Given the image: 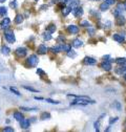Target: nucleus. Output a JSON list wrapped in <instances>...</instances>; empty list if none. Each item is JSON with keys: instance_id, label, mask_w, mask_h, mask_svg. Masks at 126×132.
<instances>
[{"instance_id": "nucleus-15", "label": "nucleus", "mask_w": 126, "mask_h": 132, "mask_svg": "<svg viewBox=\"0 0 126 132\" xmlns=\"http://www.w3.org/2000/svg\"><path fill=\"white\" fill-rule=\"evenodd\" d=\"M108 6H109V4H107L106 2H103L102 4H100V11H101V12L107 11V9H108Z\"/></svg>"}, {"instance_id": "nucleus-2", "label": "nucleus", "mask_w": 126, "mask_h": 132, "mask_svg": "<svg viewBox=\"0 0 126 132\" xmlns=\"http://www.w3.org/2000/svg\"><path fill=\"white\" fill-rule=\"evenodd\" d=\"M4 37H5L6 41H8V43H11V44H13L16 41L15 35H14V33H13L12 30H5L4 31Z\"/></svg>"}, {"instance_id": "nucleus-33", "label": "nucleus", "mask_w": 126, "mask_h": 132, "mask_svg": "<svg viewBox=\"0 0 126 132\" xmlns=\"http://www.w3.org/2000/svg\"><path fill=\"white\" fill-rule=\"evenodd\" d=\"M94 129H96L97 131H99V130H100V122H99V121H98V122H94Z\"/></svg>"}, {"instance_id": "nucleus-23", "label": "nucleus", "mask_w": 126, "mask_h": 132, "mask_svg": "<svg viewBox=\"0 0 126 132\" xmlns=\"http://www.w3.org/2000/svg\"><path fill=\"white\" fill-rule=\"evenodd\" d=\"M121 11H122V9H120L119 7L115 8V9H113V12H112L113 16H115V17H118V16H120V15H121Z\"/></svg>"}, {"instance_id": "nucleus-38", "label": "nucleus", "mask_w": 126, "mask_h": 132, "mask_svg": "<svg viewBox=\"0 0 126 132\" xmlns=\"http://www.w3.org/2000/svg\"><path fill=\"white\" fill-rule=\"evenodd\" d=\"M104 2H106L107 4H109V5H111L113 4V3L116 2V0H104Z\"/></svg>"}, {"instance_id": "nucleus-37", "label": "nucleus", "mask_w": 126, "mask_h": 132, "mask_svg": "<svg viewBox=\"0 0 126 132\" xmlns=\"http://www.w3.org/2000/svg\"><path fill=\"white\" fill-rule=\"evenodd\" d=\"M9 5H11L12 7L16 8V7H17V1H16V0H14V1H12L11 3H9Z\"/></svg>"}, {"instance_id": "nucleus-41", "label": "nucleus", "mask_w": 126, "mask_h": 132, "mask_svg": "<svg viewBox=\"0 0 126 132\" xmlns=\"http://www.w3.org/2000/svg\"><path fill=\"white\" fill-rule=\"evenodd\" d=\"M58 41H62V42H64V41H65V38L63 37V36H59Z\"/></svg>"}, {"instance_id": "nucleus-20", "label": "nucleus", "mask_w": 126, "mask_h": 132, "mask_svg": "<svg viewBox=\"0 0 126 132\" xmlns=\"http://www.w3.org/2000/svg\"><path fill=\"white\" fill-rule=\"evenodd\" d=\"M43 39L45 40V41H49V40H52V35H50L49 31H46V33H44V34H43Z\"/></svg>"}, {"instance_id": "nucleus-49", "label": "nucleus", "mask_w": 126, "mask_h": 132, "mask_svg": "<svg viewBox=\"0 0 126 132\" xmlns=\"http://www.w3.org/2000/svg\"><path fill=\"white\" fill-rule=\"evenodd\" d=\"M5 1V0H0V2H4Z\"/></svg>"}, {"instance_id": "nucleus-43", "label": "nucleus", "mask_w": 126, "mask_h": 132, "mask_svg": "<svg viewBox=\"0 0 126 132\" xmlns=\"http://www.w3.org/2000/svg\"><path fill=\"white\" fill-rule=\"evenodd\" d=\"M71 1V0H61V2H63V3H68Z\"/></svg>"}, {"instance_id": "nucleus-30", "label": "nucleus", "mask_w": 126, "mask_h": 132, "mask_svg": "<svg viewBox=\"0 0 126 132\" xmlns=\"http://www.w3.org/2000/svg\"><path fill=\"white\" fill-rule=\"evenodd\" d=\"M89 22H88L87 20H84L81 22V26H84V27H89Z\"/></svg>"}, {"instance_id": "nucleus-40", "label": "nucleus", "mask_w": 126, "mask_h": 132, "mask_svg": "<svg viewBox=\"0 0 126 132\" xmlns=\"http://www.w3.org/2000/svg\"><path fill=\"white\" fill-rule=\"evenodd\" d=\"M37 73H38V74H40V75H44V71L42 70V69L38 68V69H37Z\"/></svg>"}, {"instance_id": "nucleus-34", "label": "nucleus", "mask_w": 126, "mask_h": 132, "mask_svg": "<svg viewBox=\"0 0 126 132\" xmlns=\"http://www.w3.org/2000/svg\"><path fill=\"white\" fill-rule=\"evenodd\" d=\"M113 106H115L118 110H121V109H122V106H121V104H120V102H115Z\"/></svg>"}, {"instance_id": "nucleus-29", "label": "nucleus", "mask_w": 126, "mask_h": 132, "mask_svg": "<svg viewBox=\"0 0 126 132\" xmlns=\"http://www.w3.org/2000/svg\"><path fill=\"white\" fill-rule=\"evenodd\" d=\"M21 109L24 111H36V110H38L37 108H28V107H21Z\"/></svg>"}, {"instance_id": "nucleus-44", "label": "nucleus", "mask_w": 126, "mask_h": 132, "mask_svg": "<svg viewBox=\"0 0 126 132\" xmlns=\"http://www.w3.org/2000/svg\"><path fill=\"white\" fill-rule=\"evenodd\" d=\"M35 100H39V101H43L44 99H43V97H38V96H35Z\"/></svg>"}, {"instance_id": "nucleus-42", "label": "nucleus", "mask_w": 126, "mask_h": 132, "mask_svg": "<svg viewBox=\"0 0 126 132\" xmlns=\"http://www.w3.org/2000/svg\"><path fill=\"white\" fill-rule=\"evenodd\" d=\"M88 33L90 34V36H93V35L94 34V29H91V28H89V29H88Z\"/></svg>"}, {"instance_id": "nucleus-13", "label": "nucleus", "mask_w": 126, "mask_h": 132, "mask_svg": "<svg viewBox=\"0 0 126 132\" xmlns=\"http://www.w3.org/2000/svg\"><path fill=\"white\" fill-rule=\"evenodd\" d=\"M38 52L41 53V55H44V53L47 52V47L44 45V44H41V45L38 47Z\"/></svg>"}, {"instance_id": "nucleus-16", "label": "nucleus", "mask_w": 126, "mask_h": 132, "mask_svg": "<svg viewBox=\"0 0 126 132\" xmlns=\"http://www.w3.org/2000/svg\"><path fill=\"white\" fill-rule=\"evenodd\" d=\"M52 51L53 52H60V51H62V45H56V46L52 47Z\"/></svg>"}, {"instance_id": "nucleus-19", "label": "nucleus", "mask_w": 126, "mask_h": 132, "mask_svg": "<svg viewBox=\"0 0 126 132\" xmlns=\"http://www.w3.org/2000/svg\"><path fill=\"white\" fill-rule=\"evenodd\" d=\"M22 21H23V16L20 15V14L16 16V18H15V22H16V23H17V24H20Z\"/></svg>"}, {"instance_id": "nucleus-26", "label": "nucleus", "mask_w": 126, "mask_h": 132, "mask_svg": "<svg viewBox=\"0 0 126 132\" xmlns=\"http://www.w3.org/2000/svg\"><path fill=\"white\" fill-rule=\"evenodd\" d=\"M67 55H68L69 58H76V56H77V53L75 52V50L71 49V50H69V51H67Z\"/></svg>"}, {"instance_id": "nucleus-36", "label": "nucleus", "mask_w": 126, "mask_h": 132, "mask_svg": "<svg viewBox=\"0 0 126 132\" xmlns=\"http://www.w3.org/2000/svg\"><path fill=\"white\" fill-rule=\"evenodd\" d=\"M118 121V117H111L109 119V125H112V124H115V123Z\"/></svg>"}, {"instance_id": "nucleus-17", "label": "nucleus", "mask_w": 126, "mask_h": 132, "mask_svg": "<svg viewBox=\"0 0 126 132\" xmlns=\"http://www.w3.org/2000/svg\"><path fill=\"white\" fill-rule=\"evenodd\" d=\"M14 118L17 119V121H21L23 118V115H22L21 112H14Z\"/></svg>"}, {"instance_id": "nucleus-32", "label": "nucleus", "mask_w": 126, "mask_h": 132, "mask_svg": "<svg viewBox=\"0 0 126 132\" xmlns=\"http://www.w3.org/2000/svg\"><path fill=\"white\" fill-rule=\"evenodd\" d=\"M9 89H11L12 92H13V93H15L16 95H20V92H19V91H18L17 89H16V88H14V87H11V88H9Z\"/></svg>"}, {"instance_id": "nucleus-11", "label": "nucleus", "mask_w": 126, "mask_h": 132, "mask_svg": "<svg viewBox=\"0 0 126 132\" xmlns=\"http://www.w3.org/2000/svg\"><path fill=\"white\" fill-rule=\"evenodd\" d=\"M125 22H126V19L124 16H118L117 17V24L119 25V26H122V25H124L125 24Z\"/></svg>"}, {"instance_id": "nucleus-9", "label": "nucleus", "mask_w": 126, "mask_h": 132, "mask_svg": "<svg viewBox=\"0 0 126 132\" xmlns=\"http://www.w3.org/2000/svg\"><path fill=\"white\" fill-rule=\"evenodd\" d=\"M97 63V60L91 58V57H86V58H84V64L86 65H94Z\"/></svg>"}, {"instance_id": "nucleus-25", "label": "nucleus", "mask_w": 126, "mask_h": 132, "mask_svg": "<svg viewBox=\"0 0 126 132\" xmlns=\"http://www.w3.org/2000/svg\"><path fill=\"white\" fill-rule=\"evenodd\" d=\"M55 30H56V26H55V25H54V24H49L48 26H47V31H49L50 34L54 33V31H55Z\"/></svg>"}, {"instance_id": "nucleus-5", "label": "nucleus", "mask_w": 126, "mask_h": 132, "mask_svg": "<svg viewBox=\"0 0 126 132\" xmlns=\"http://www.w3.org/2000/svg\"><path fill=\"white\" fill-rule=\"evenodd\" d=\"M27 53V49L24 48V47H18L17 49H16V55L18 57H20V58H23V57L26 56Z\"/></svg>"}, {"instance_id": "nucleus-7", "label": "nucleus", "mask_w": 126, "mask_h": 132, "mask_svg": "<svg viewBox=\"0 0 126 132\" xmlns=\"http://www.w3.org/2000/svg\"><path fill=\"white\" fill-rule=\"evenodd\" d=\"M30 126H31L30 119H27V118H22L21 121H20V127H21V128L28 129V128H30Z\"/></svg>"}, {"instance_id": "nucleus-8", "label": "nucleus", "mask_w": 126, "mask_h": 132, "mask_svg": "<svg viewBox=\"0 0 126 132\" xmlns=\"http://www.w3.org/2000/svg\"><path fill=\"white\" fill-rule=\"evenodd\" d=\"M112 39L115 41H117V42H119V43H123L125 41V37L122 36V35H119V34H113Z\"/></svg>"}, {"instance_id": "nucleus-47", "label": "nucleus", "mask_w": 126, "mask_h": 132, "mask_svg": "<svg viewBox=\"0 0 126 132\" xmlns=\"http://www.w3.org/2000/svg\"><path fill=\"white\" fill-rule=\"evenodd\" d=\"M124 9H125V11H126V2L124 3Z\"/></svg>"}, {"instance_id": "nucleus-3", "label": "nucleus", "mask_w": 126, "mask_h": 132, "mask_svg": "<svg viewBox=\"0 0 126 132\" xmlns=\"http://www.w3.org/2000/svg\"><path fill=\"white\" fill-rule=\"evenodd\" d=\"M9 26H11V19L6 17V18L3 19L2 22L0 23V29L6 30V29H8V28H9Z\"/></svg>"}, {"instance_id": "nucleus-28", "label": "nucleus", "mask_w": 126, "mask_h": 132, "mask_svg": "<svg viewBox=\"0 0 126 132\" xmlns=\"http://www.w3.org/2000/svg\"><path fill=\"white\" fill-rule=\"evenodd\" d=\"M6 7L5 6H1V7H0V16H4L5 14H6Z\"/></svg>"}, {"instance_id": "nucleus-10", "label": "nucleus", "mask_w": 126, "mask_h": 132, "mask_svg": "<svg viewBox=\"0 0 126 132\" xmlns=\"http://www.w3.org/2000/svg\"><path fill=\"white\" fill-rule=\"evenodd\" d=\"M67 30H68V33H71V34H78L79 27L75 24H71V25H68L67 26Z\"/></svg>"}, {"instance_id": "nucleus-27", "label": "nucleus", "mask_w": 126, "mask_h": 132, "mask_svg": "<svg viewBox=\"0 0 126 132\" xmlns=\"http://www.w3.org/2000/svg\"><path fill=\"white\" fill-rule=\"evenodd\" d=\"M71 49V45H67V44H66V45H62V51H69V50Z\"/></svg>"}, {"instance_id": "nucleus-18", "label": "nucleus", "mask_w": 126, "mask_h": 132, "mask_svg": "<svg viewBox=\"0 0 126 132\" xmlns=\"http://www.w3.org/2000/svg\"><path fill=\"white\" fill-rule=\"evenodd\" d=\"M116 63L118 65H124L126 63V59L125 58H118V59H116Z\"/></svg>"}, {"instance_id": "nucleus-35", "label": "nucleus", "mask_w": 126, "mask_h": 132, "mask_svg": "<svg viewBox=\"0 0 126 132\" xmlns=\"http://www.w3.org/2000/svg\"><path fill=\"white\" fill-rule=\"evenodd\" d=\"M45 101H46V102H48V103H50V104H59L60 103V102H58V101H54L52 99H46Z\"/></svg>"}, {"instance_id": "nucleus-50", "label": "nucleus", "mask_w": 126, "mask_h": 132, "mask_svg": "<svg viewBox=\"0 0 126 132\" xmlns=\"http://www.w3.org/2000/svg\"><path fill=\"white\" fill-rule=\"evenodd\" d=\"M35 1H38V0H35Z\"/></svg>"}, {"instance_id": "nucleus-46", "label": "nucleus", "mask_w": 126, "mask_h": 132, "mask_svg": "<svg viewBox=\"0 0 126 132\" xmlns=\"http://www.w3.org/2000/svg\"><path fill=\"white\" fill-rule=\"evenodd\" d=\"M57 1H61V0H52L53 3H54V2H57Z\"/></svg>"}, {"instance_id": "nucleus-4", "label": "nucleus", "mask_w": 126, "mask_h": 132, "mask_svg": "<svg viewBox=\"0 0 126 132\" xmlns=\"http://www.w3.org/2000/svg\"><path fill=\"white\" fill-rule=\"evenodd\" d=\"M71 13H72V15H74L75 17H77V18L81 17V16L83 15V8L80 7V6H77V7L71 9Z\"/></svg>"}, {"instance_id": "nucleus-39", "label": "nucleus", "mask_w": 126, "mask_h": 132, "mask_svg": "<svg viewBox=\"0 0 126 132\" xmlns=\"http://www.w3.org/2000/svg\"><path fill=\"white\" fill-rule=\"evenodd\" d=\"M3 131H5V132H13V131H14V129L11 128V127H6V128H4V130H3Z\"/></svg>"}, {"instance_id": "nucleus-21", "label": "nucleus", "mask_w": 126, "mask_h": 132, "mask_svg": "<svg viewBox=\"0 0 126 132\" xmlns=\"http://www.w3.org/2000/svg\"><path fill=\"white\" fill-rule=\"evenodd\" d=\"M1 51H2V53H3L4 56H8V55H9V51H11V49H9L8 46H3L2 48H1Z\"/></svg>"}, {"instance_id": "nucleus-45", "label": "nucleus", "mask_w": 126, "mask_h": 132, "mask_svg": "<svg viewBox=\"0 0 126 132\" xmlns=\"http://www.w3.org/2000/svg\"><path fill=\"white\" fill-rule=\"evenodd\" d=\"M123 68H124V70H125V73H126V63L124 65H123Z\"/></svg>"}, {"instance_id": "nucleus-1", "label": "nucleus", "mask_w": 126, "mask_h": 132, "mask_svg": "<svg viewBox=\"0 0 126 132\" xmlns=\"http://www.w3.org/2000/svg\"><path fill=\"white\" fill-rule=\"evenodd\" d=\"M38 62H39V60H38V57L36 55H32L27 58L26 60V64L28 66H31V67H34V66H36L38 64Z\"/></svg>"}, {"instance_id": "nucleus-31", "label": "nucleus", "mask_w": 126, "mask_h": 132, "mask_svg": "<svg viewBox=\"0 0 126 132\" xmlns=\"http://www.w3.org/2000/svg\"><path fill=\"white\" fill-rule=\"evenodd\" d=\"M24 89H26V90H30V91H33V92H38V90L37 89H35V88L33 87H28V86H23Z\"/></svg>"}, {"instance_id": "nucleus-14", "label": "nucleus", "mask_w": 126, "mask_h": 132, "mask_svg": "<svg viewBox=\"0 0 126 132\" xmlns=\"http://www.w3.org/2000/svg\"><path fill=\"white\" fill-rule=\"evenodd\" d=\"M77 6H80V1H79V0H74V1L71 2V5H69V7L72 9V8L77 7Z\"/></svg>"}, {"instance_id": "nucleus-22", "label": "nucleus", "mask_w": 126, "mask_h": 132, "mask_svg": "<svg viewBox=\"0 0 126 132\" xmlns=\"http://www.w3.org/2000/svg\"><path fill=\"white\" fill-rule=\"evenodd\" d=\"M71 12V7H63V8H62V14H63V16H67Z\"/></svg>"}, {"instance_id": "nucleus-48", "label": "nucleus", "mask_w": 126, "mask_h": 132, "mask_svg": "<svg viewBox=\"0 0 126 132\" xmlns=\"http://www.w3.org/2000/svg\"><path fill=\"white\" fill-rule=\"evenodd\" d=\"M124 79H125V81H126V73L124 74Z\"/></svg>"}, {"instance_id": "nucleus-12", "label": "nucleus", "mask_w": 126, "mask_h": 132, "mask_svg": "<svg viewBox=\"0 0 126 132\" xmlns=\"http://www.w3.org/2000/svg\"><path fill=\"white\" fill-rule=\"evenodd\" d=\"M83 45V42L80 40V39H75L72 41V46L76 47V48H79V47H81Z\"/></svg>"}, {"instance_id": "nucleus-6", "label": "nucleus", "mask_w": 126, "mask_h": 132, "mask_svg": "<svg viewBox=\"0 0 126 132\" xmlns=\"http://www.w3.org/2000/svg\"><path fill=\"white\" fill-rule=\"evenodd\" d=\"M101 68L104 69V70L106 71H109L110 69H111V63H110V61H108V60H106V61L102 62V64H101Z\"/></svg>"}, {"instance_id": "nucleus-24", "label": "nucleus", "mask_w": 126, "mask_h": 132, "mask_svg": "<svg viewBox=\"0 0 126 132\" xmlns=\"http://www.w3.org/2000/svg\"><path fill=\"white\" fill-rule=\"evenodd\" d=\"M41 119H49L50 118V114L49 113H46V112H43L42 114H41Z\"/></svg>"}]
</instances>
